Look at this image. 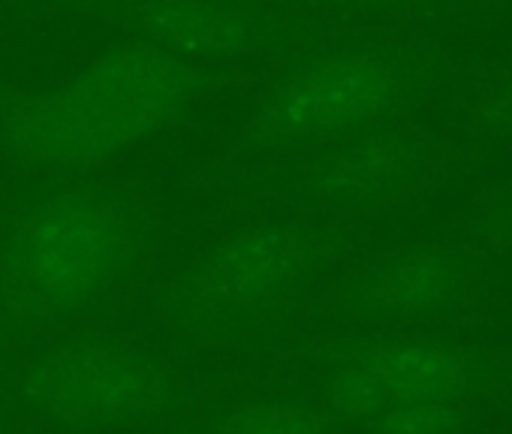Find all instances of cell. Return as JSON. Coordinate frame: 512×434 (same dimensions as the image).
<instances>
[{
	"instance_id": "obj_3",
	"label": "cell",
	"mask_w": 512,
	"mask_h": 434,
	"mask_svg": "<svg viewBox=\"0 0 512 434\" xmlns=\"http://www.w3.org/2000/svg\"><path fill=\"white\" fill-rule=\"evenodd\" d=\"M106 260L103 217L82 202L55 205L37 230L34 284L52 302L73 305L100 281Z\"/></svg>"
},
{
	"instance_id": "obj_1",
	"label": "cell",
	"mask_w": 512,
	"mask_h": 434,
	"mask_svg": "<svg viewBox=\"0 0 512 434\" xmlns=\"http://www.w3.org/2000/svg\"><path fill=\"white\" fill-rule=\"evenodd\" d=\"M40 389L46 404L70 422H112L154 407L163 383L121 353L79 350L52 362Z\"/></svg>"
},
{
	"instance_id": "obj_2",
	"label": "cell",
	"mask_w": 512,
	"mask_h": 434,
	"mask_svg": "<svg viewBox=\"0 0 512 434\" xmlns=\"http://www.w3.org/2000/svg\"><path fill=\"white\" fill-rule=\"evenodd\" d=\"M172 76L154 58L130 55L103 70L82 88L76 103L79 130L91 145L118 142L157 121L172 100Z\"/></svg>"
}]
</instances>
